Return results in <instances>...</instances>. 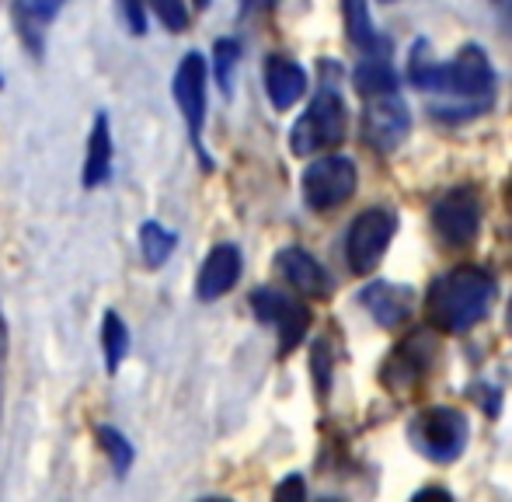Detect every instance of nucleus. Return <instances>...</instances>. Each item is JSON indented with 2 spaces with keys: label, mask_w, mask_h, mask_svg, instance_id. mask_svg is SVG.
Listing matches in <instances>:
<instances>
[{
  "label": "nucleus",
  "mask_w": 512,
  "mask_h": 502,
  "mask_svg": "<svg viewBox=\"0 0 512 502\" xmlns=\"http://www.w3.org/2000/svg\"><path fill=\"white\" fill-rule=\"evenodd\" d=\"M241 279V251L234 245H216L213 251L206 255L203 269H199V279H196V293L199 300H220L223 293L234 290V283Z\"/></svg>",
  "instance_id": "14"
},
{
  "label": "nucleus",
  "mask_w": 512,
  "mask_h": 502,
  "mask_svg": "<svg viewBox=\"0 0 512 502\" xmlns=\"http://www.w3.org/2000/svg\"><path fill=\"white\" fill-rule=\"evenodd\" d=\"M411 84L425 95H443L453 98V105H439L432 109V116L439 119H474L492 105L495 95V74L492 63H488L485 49L481 46H464L457 53V60L446 63V67H436V63L422 60V49H415V63H411Z\"/></svg>",
  "instance_id": "1"
},
{
  "label": "nucleus",
  "mask_w": 512,
  "mask_h": 502,
  "mask_svg": "<svg viewBox=\"0 0 512 502\" xmlns=\"http://www.w3.org/2000/svg\"><path fill=\"white\" fill-rule=\"evenodd\" d=\"M60 7L63 0H18L14 14H18V21H39V25H46V21L56 18Z\"/></svg>",
  "instance_id": "23"
},
{
  "label": "nucleus",
  "mask_w": 512,
  "mask_h": 502,
  "mask_svg": "<svg viewBox=\"0 0 512 502\" xmlns=\"http://www.w3.org/2000/svg\"><path fill=\"white\" fill-rule=\"evenodd\" d=\"M495 297V283L478 265H457L439 276L425 293L429 321L446 335H464L488 314Z\"/></svg>",
  "instance_id": "2"
},
{
  "label": "nucleus",
  "mask_w": 512,
  "mask_h": 502,
  "mask_svg": "<svg viewBox=\"0 0 512 502\" xmlns=\"http://www.w3.org/2000/svg\"><path fill=\"white\" fill-rule=\"evenodd\" d=\"M102 346H105V367H108V374H115V370H119V363L126 360V353H129L126 321H122L115 311H108L105 321H102Z\"/></svg>",
  "instance_id": "20"
},
{
  "label": "nucleus",
  "mask_w": 512,
  "mask_h": 502,
  "mask_svg": "<svg viewBox=\"0 0 512 502\" xmlns=\"http://www.w3.org/2000/svg\"><path fill=\"white\" fill-rule=\"evenodd\" d=\"M0 415H4V363H0Z\"/></svg>",
  "instance_id": "29"
},
{
  "label": "nucleus",
  "mask_w": 512,
  "mask_h": 502,
  "mask_svg": "<svg viewBox=\"0 0 512 502\" xmlns=\"http://www.w3.org/2000/svg\"><path fill=\"white\" fill-rule=\"evenodd\" d=\"M356 91L363 98H373V95H387V91H398V77H394L391 63L384 56H373V60H363L356 67Z\"/></svg>",
  "instance_id": "17"
},
{
  "label": "nucleus",
  "mask_w": 512,
  "mask_h": 502,
  "mask_svg": "<svg viewBox=\"0 0 512 502\" xmlns=\"http://www.w3.org/2000/svg\"><path fill=\"white\" fill-rule=\"evenodd\" d=\"M411 129L408 105L401 102L398 91H387V95H373L366 98V112H363V140L370 143L377 154H391L401 147V140Z\"/></svg>",
  "instance_id": "8"
},
{
  "label": "nucleus",
  "mask_w": 512,
  "mask_h": 502,
  "mask_svg": "<svg viewBox=\"0 0 512 502\" xmlns=\"http://www.w3.org/2000/svg\"><path fill=\"white\" fill-rule=\"evenodd\" d=\"M506 321H509V332H512V304H509V318Z\"/></svg>",
  "instance_id": "32"
},
{
  "label": "nucleus",
  "mask_w": 512,
  "mask_h": 502,
  "mask_svg": "<svg viewBox=\"0 0 512 502\" xmlns=\"http://www.w3.org/2000/svg\"><path fill=\"white\" fill-rule=\"evenodd\" d=\"M345 129H349V116H345L342 95L335 88H324L290 129V150L297 157H307L321 147H338L345 140Z\"/></svg>",
  "instance_id": "3"
},
{
  "label": "nucleus",
  "mask_w": 512,
  "mask_h": 502,
  "mask_svg": "<svg viewBox=\"0 0 512 502\" xmlns=\"http://www.w3.org/2000/svg\"><path fill=\"white\" fill-rule=\"evenodd\" d=\"M98 443H102L108 461L115 464V471H119V475H126L129 464H133V447H129L126 436H122L119 429H112V426H102V429H98Z\"/></svg>",
  "instance_id": "21"
},
{
  "label": "nucleus",
  "mask_w": 512,
  "mask_h": 502,
  "mask_svg": "<svg viewBox=\"0 0 512 502\" xmlns=\"http://www.w3.org/2000/svg\"><path fill=\"white\" fill-rule=\"evenodd\" d=\"M356 182H359L356 164L349 157L342 154L321 157V161H314L304 171V203L317 213L335 210V206H342L356 192Z\"/></svg>",
  "instance_id": "6"
},
{
  "label": "nucleus",
  "mask_w": 512,
  "mask_h": 502,
  "mask_svg": "<svg viewBox=\"0 0 512 502\" xmlns=\"http://www.w3.org/2000/svg\"><path fill=\"white\" fill-rule=\"evenodd\" d=\"M363 307L380 328H401L411 318V304H415V293L411 286L401 283H387V279H377L363 290Z\"/></svg>",
  "instance_id": "12"
},
{
  "label": "nucleus",
  "mask_w": 512,
  "mask_h": 502,
  "mask_svg": "<svg viewBox=\"0 0 512 502\" xmlns=\"http://www.w3.org/2000/svg\"><path fill=\"white\" fill-rule=\"evenodd\" d=\"M304 478L300 475H293V478H286L283 485L276 489V499H304Z\"/></svg>",
  "instance_id": "26"
},
{
  "label": "nucleus",
  "mask_w": 512,
  "mask_h": 502,
  "mask_svg": "<svg viewBox=\"0 0 512 502\" xmlns=\"http://www.w3.org/2000/svg\"><path fill=\"white\" fill-rule=\"evenodd\" d=\"M276 269H279V276L297 293H304V297L321 300L331 293V279H328V272H324V265L304 248H283L276 255Z\"/></svg>",
  "instance_id": "13"
},
{
  "label": "nucleus",
  "mask_w": 512,
  "mask_h": 502,
  "mask_svg": "<svg viewBox=\"0 0 512 502\" xmlns=\"http://www.w3.org/2000/svg\"><path fill=\"white\" fill-rule=\"evenodd\" d=\"M175 245H178V238L171 231H164L157 220H147V224L140 227V255L150 269H161V265L171 258Z\"/></svg>",
  "instance_id": "19"
},
{
  "label": "nucleus",
  "mask_w": 512,
  "mask_h": 502,
  "mask_svg": "<svg viewBox=\"0 0 512 502\" xmlns=\"http://www.w3.org/2000/svg\"><path fill=\"white\" fill-rule=\"evenodd\" d=\"M171 91H175V102L185 116L192 143L199 147V133H203V119H206V60H203V53L182 56V63H178V70H175V81H171Z\"/></svg>",
  "instance_id": "10"
},
{
  "label": "nucleus",
  "mask_w": 512,
  "mask_h": 502,
  "mask_svg": "<svg viewBox=\"0 0 512 502\" xmlns=\"http://www.w3.org/2000/svg\"><path fill=\"white\" fill-rule=\"evenodd\" d=\"M429 496H436V499H450V492H443V489H422V492H415V499H429Z\"/></svg>",
  "instance_id": "28"
},
{
  "label": "nucleus",
  "mask_w": 512,
  "mask_h": 502,
  "mask_svg": "<svg viewBox=\"0 0 512 502\" xmlns=\"http://www.w3.org/2000/svg\"><path fill=\"white\" fill-rule=\"evenodd\" d=\"M251 311H255L258 321L279 328V353H293L304 342L310 328V311L293 297L272 290V286H262V290L251 293Z\"/></svg>",
  "instance_id": "7"
},
{
  "label": "nucleus",
  "mask_w": 512,
  "mask_h": 502,
  "mask_svg": "<svg viewBox=\"0 0 512 502\" xmlns=\"http://www.w3.org/2000/svg\"><path fill=\"white\" fill-rule=\"evenodd\" d=\"M206 4H209V0H196V7H199V11H203Z\"/></svg>",
  "instance_id": "31"
},
{
  "label": "nucleus",
  "mask_w": 512,
  "mask_h": 502,
  "mask_svg": "<svg viewBox=\"0 0 512 502\" xmlns=\"http://www.w3.org/2000/svg\"><path fill=\"white\" fill-rule=\"evenodd\" d=\"M432 227L453 248H467L481 231V199L474 189H453L432 206Z\"/></svg>",
  "instance_id": "9"
},
{
  "label": "nucleus",
  "mask_w": 512,
  "mask_h": 502,
  "mask_svg": "<svg viewBox=\"0 0 512 502\" xmlns=\"http://www.w3.org/2000/svg\"><path fill=\"white\" fill-rule=\"evenodd\" d=\"M7 360V321L4 314H0V363Z\"/></svg>",
  "instance_id": "27"
},
{
  "label": "nucleus",
  "mask_w": 512,
  "mask_h": 502,
  "mask_svg": "<svg viewBox=\"0 0 512 502\" xmlns=\"http://www.w3.org/2000/svg\"><path fill=\"white\" fill-rule=\"evenodd\" d=\"M432 356H436L432 339L425 332H418V335H411L408 342H401V346L394 349L391 360L384 363V374H380V377H384V384L391 387L394 394H405L425 377Z\"/></svg>",
  "instance_id": "11"
},
{
  "label": "nucleus",
  "mask_w": 512,
  "mask_h": 502,
  "mask_svg": "<svg viewBox=\"0 0 512 502\" xmlns=\"http://www.w3.org/2000/svg\"><path fill=\"white\" fill-rule=\"evenodd\" d=\"M108 171H112V133H108V116L98 112L88 136V157H84V189H98L108 178Z\"/></svg>",
  "instance_id": "16"
},
{
  "label": "nucleus",
  "mask_w": 512,
  "mask_h": 502,
  "mask_svg": "<svg viewBox=\"0 0 512 502\" xmlns=\"http://www.w3.org/2000/svg\"><path fill=\"white\" fill-rule=\"evenodd\" d=\"M237 56H241L237 39H220V42H216V81H220L223 91L230 88V70H234Z\"/></svg>",
  "instance_id": "24"
},
{
  "label": "nucleus",
  "mask_w": 512,
  "mask_h": 502,
  "mask_svg": "<svg viewBox=\"0 0 512 502\" xmlns=\"http://www.w3.org/2000/svg\"><path fill=\"white\" fill-rule=\"evenodd\" d=\"M408 436L422 457H429L436 464H450L467 447V419L457 408H446V405L425 408L422 415H415Z\"/></svg>",
  "instance_id": "4"
},
{
  "label": "nucleus",
  "mask_w": 512,
  "mask_h": 502,
  "mask_svg": "<svg viewBox=\"0 0 512 502\" xmlns=\"http://www.w3.org/2000/svg\"><path fill=\"white\" fill-rule=\"evenodd\" d=\"M119 11L126 18V28L133 35L147 32V11H143V0H119Z\"/></svg>",
  "instance_id": "25"
},
{
  "label": "nucleus",
  "mask_w": 512,
  "mask_h": 502,
  "mask_svg": "<svg viewBox=\"0 0 512 502\" xmlns=\"http://www.w3.org/2000/svg\"><path fill=\"white\" fill-rule=\"evenodd\" d=\"M0 88H4V81H0Z\"/></svg>",
  "instance_id": "33"
},
{
  "label": "nucleus",
  "mask_w": 512,
  "mask_h": 502,
  "mask_svg": "<svg viewBox=\"0 0 512 502\" xmlns=\"http://www.w3.org/2000/svg\"><path fill=\"white\" fill-rule=\"evenodd\" d=\"M265 91H269L272 105H276L279 112L293 109L307 91L304 67L286 60V56H269V63H265Z\"/></svg>",
  "instance_id": "15"
},
{
  "label": "nucleus",
  "mask_w": 512,
  "mask_h": 502,
  "mask_svg": "<svg viewBox=\"0 0 512 502\" xmlns=\"http://www.w3.org/2000/svg\"><path fill=\"white\" fill-rule=\"evenodd\" d=\"M394 231H398V217L391 210L373 206V210L359 213L352 220L349 234H345V262H349V269L356 276H370L380 265V258H384L387 245H391Z\"/></svg>",
  "instance_id": "5"
},
{
  "label": "nucleus",
  "mask_w": 512,
  "mask_h": 502,
  "mask_svg": "<svg viewBox=\"0 0 512 502\" xmlns=\"http://www.w3.org/2000/svg\"><path fill=\"white\" fill-rule=\"evenodd\" d=\"M150 7L157 11V18L164 21L168 32H185L189 28V11H185V0H150Z\"/></svg>",
  "instance_id": "22"
},
{
  "label": "nucleus",
  "mask_w": 512,
  "mask_h": 502,
  "mask_svg": "<svg viewBox=\"0 0 512 502\" xmlns=\"http://www.w3.org/2000/svg\"><path fill=\"white\" fill-rule=\"evenodd\" d=\"M342 11H345V28H349L352 46L366 49V53L387 46V42L377 35V28H373L370 11H366V0H342Z\"/></svg>",
  "instance_id": "18"
},
{
  "label": "nucleus",
  "mask_w": 512,
  "mask_h": 502,
  "mask_svg": "<svg viewBox=\"0 0 512 502\" xmlns=\"http://www.w3.org/2000/svg\"><path fill=\"white\" fill-rule=\"evenodd\" d=\"M506 192H509V203H512V175H509V185H506Z\"/></svg>",
  "instance_id": "30"
}]
</instances>
